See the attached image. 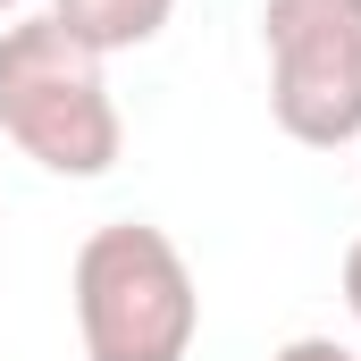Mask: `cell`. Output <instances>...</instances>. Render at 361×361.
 <instances>
[{"mask_svg": "<svg viewBox=\"0 0 361 361\" xmlns=\"http://www.w3.org/2000/svg\"><path fill=\"white\" fill-rule=\"evenodd\" d=\"M0 135L51 169V177H109L126 152V118L109 101V76L85 42H68V25L42 17H8L0 25Z\"/></svg>", "mask_w": 361, "mask_h": 361, "instance_id": "6da1fadb", "label": "cell"}, {"mask_svg": "<svg viewBox=\"0 0 361 361\" xmlns=\"http://www.w3.org/2000/svg\"><path fill=\"white\" fill-rule=\"evenodd\" d=\"M76 336L85 361H185L202 336V286L185 269L177 235L143 219H109L76 244Z\"/></svg>", "mask_w": 361, "mask_h": 361, "instance_id": "7a4b0ae2", "label": "cell"}, {"mask_svg": "<svg viewBox=\"0 0 361 361\" xmlns=\"http://www.w3.org/2000/svg\"><path fill=\"white\" fill-rule=\"evenodd\" d=\"M269 118L302 152L361 143V0H261Z\"/></svg>", "mask_w": 361, "mask_h": 361, "instance_id": "3957f363", "label": "cell"}, {"mask_svg": "<svg viewBox=\"0 0 361 361\" xmlns=\"http://www.w3.org/2000/svg\"><path fill=\"white\" fill-rule=\"evenodd\" d=\"M169 17H177V0H51V25H68V42H85L92 59L160 42Z\"/></svg>", "mask_w": 361, "mask_h": 361, "instance_id": "277c9868", "label": "cell"}, {"mask_svg": "<svg viewBox=\"0 0 361 361\" xmlns=\"http://www.w3.org/2000/svg\"><path fill=\"white\" fill-rule=\"evenodd\" d=\"M269 361H361L353 345H336V336H294V345H277Z\"/></svg>", "mask_w": 361, "mask_h": 361, "instance_id": "5b68a950", "label": "cell"}, {"mask_svg": "<svg viewBox=\"0 0 361 361\" xmlns=\"http://www.w3.org/2000/svg\"><path fill=\"white\" fill-rule=\"evenodd\" d=\"M336 286H345V311L361 319V235L345 244V269H336Z\"/></svg>", "mask_w": 361, "mask_h": 361, "instance_id": "8992f818", "label": "cell"}, {"mask_svg": "<svg viewBox=\"0 0 361 361\" xmlns=\"http://www.w3.org/2000/svg\"><path fill=\"white\" fill-rule=\"evenodd\" d=\"M17 8H25V0H0V17H17Z\"/></svg>", "mask_w": 361, "mask_h": 361, "instance_id": "52a82bcc", "label": "cell"}]
</instances>
